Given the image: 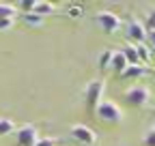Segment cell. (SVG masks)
I'll use <instances>...</instances> for the list:
<instances>
[{"label":"cell","instance_id":"cell-14","mask_svg":"<svg viewBox=\"0 0 155 146\" xmlns=\"http://www.w3.org/2000/svg\"><path fill=\"white\" fill-rule=\"evenodd\" d=\"M112 54H114V49H104V52L99 54V58H97V67H99V71L110 69V65H112Z\"/></svg>","mask_w":155,"mask_h":146},{"label":"cell","instance_id":"cell-22","mask_svg":"<svg viewBox=\"0 0 155 146\" xmlns=\"http://www.w3.org/2000/svg\"><path fill=\"white\" fill-rule=\"evenodd\" d=\"M54 144H56L54 138H39V142H37L35 146H54Z\"/></svg>","mask_w":155,"mask_h":146},{"label":"cell","instance_id":"cell-7","mask_svg":"<svg viewBox=\"0 0 155 146\" xmlns=\"http://www.w3.org/2000/svg\"><path fill=\"white\" fill-rule=\"evenodd\" d=\"M69 135L75 142L84 144V146H93L97 142V133L91 129V127H86V125H73L71 129H69Z\"/></svg>","mask_w":155,"mask_h":146},{"label":"cell","instance_id":"cell-16","mask_svg":"<svg viewBox=\"0 0 155 146\" xmlns=\"http://www.w3.org/2000/svg\"><path fill=\"white\" fill-rule=\"evenodd\" d=\"M15 13H17V9L13 7V5H0V20H5V17H15Z\"/></svg>","mask_w":155,"mask_h":146},{"label":"cell","instance_id":"cell-17","mask_svg":"<svg viewBox=\"0 0 155 146\" xmlns=\"http://www.w3.org/2000/svg\"><path fill=\"white\" fill-rule=\"evenodd\" d=\"M144 28H147V32H153L155 30V9H151L149 13H147V17H144Z\"/></svg>","mask_w":155,"mask_h":146},{"label":"cell","instance_id":"cell-5","mask_svg":"<svg viewBox=\"0 0 155 146\" xmlns=\"http://www.w3.org/2000/svg\"><path fill=\"white\" fill-rule=\"evenodd\" d=\"M125 34L131 43H147L149 39V32L144 28V24L140 20H136V17H129L127 24H125Z\"/></svg>","mask_w":155,"mask_h":146},{"label":"cell","instance_id":"cell-19","mask_svg":"<svg viewBox=\"0 0 155 146\" xmlns=\"http://www.w3.org/2000/svg\"><path fill=\"white\" fill-rule=\"evenodd\" d=\"M67 15L73 17V20H80V17L84 15V9H82L80 5H71V7L67 9Z\"/></svg>","mask_w":155,"mask_h":146},{"label":"cell","instance_id":"cell-2","mask_svg":"<svg viewBox=\"0 0 155 146\" xmlns=\"http://www.w3.org/2000/svg\"><path fill=\"white\" fill-rule=\"evenodd\" d=\"M123 99H125V103L131 105V107H144V105H149V101H151V90H149V86H144V84H134V86H129V88L125 90Z\"/></svg>","mask_w":155,"mask_h":146},{"label":"cell","instance_id":"cell-20","mask_svg":"<svg viewBox=\"0 0 155 146\" xmlns=\"http://www.w3.org/2000/svg\"><path fill=\"white\" fill-rule=\"evenodd\" d=\"M15 26V17H5V20H0V32H7Z\"/></svg>","mask_w":155,"mask_h":146},{"label":"cell","instance_id":"cell-23","mask_svg":"<svg viewBox=\"0 0 155 146\" xmlns=\"http://www.w3.org/2000/svg\"><path fill=\"white\" fill-rule=\"evenodd\" d=\"M147 41H149V47H151V52L155 54V30H153V32H149V39H147Z\"/></svg>","mask_w":155,"mask_h":146},{"label":"cell","instance_id":"cell-8","mask_svg":"<svg viewBox=\"0 0 155 146\" xmlns=\"http://www.w3.org/2000/svg\"><path fill=\"white\" fill-rule=\"evenodd\" d=\"M127 67H129V62H127V58L123 56V52H121V49H114V54H112V65H110V69H112V71L116 73V75H123Z\"/></svg>","mask_w":155,"mask_h":146},{"label":"cell","instance_id":"cell-13","mask_svg":"<svg viewBox=\"0 0 155 146\" xmlns=\"http://www.w3.org/2000/svg\"><path fill=\"white\" fill-rule=\"evenodd\" d=\"M54 11H56V7H54L52 2H45V0H39V2H35V11H32V13H37V15L45 17V15L54 13Z\"/></svg>","mask_w":155,"mask_h":146},{"label":"cell","instance_id":"cell-15","mask_svg":"<svg viewBox=\"0 0 155 146\" xmlns=\"http://www.w3.org/2000/svg\"><path fill=\"white\" fill-rule=\"evenodd\" d=\"M15 129H17V127H15V122L11 118H0V138L15 133Z\"/></svg>","mask_w":155,"mask_h":146},{"label":"cell","instance_id":"cell-9","mask_svg":"<svg viewBox=\"0 0 155 146\" xmlns=\"http://www.w3.org/2000/svg\"><path fill=\"white\" fill-rule=\"evenodd\" d=\"M147 73H149V67H144V65H129L121 78H125V80H140V78L147 75Z\"/></svg>","mask_w":155,"mask_h":146},{"label":"cell","instance_id":"cell-1","mask_svg":"<svg viewBox=\"0 0 155 146\" xmlns=\"http://www.w3.org/2000/svg\"><path fill=\"white\" fill-rule=\"evenodd\" d=\"M93 114L99 118L101 122H108V125H119L123 120V110L116 105L114 101H108V99H104L99 105H97V110Z\"/></svg>","mask_w":155,"mask_h":146},{"label":"cell","instance_id":"cell-4","mask_svg":"<svg viewBox=\"0 0 155 146\" xmlns=\"http://www.w3.org/2000/svg\"><path fill=\"white\" fill-rule=\"evenodd\" d=\"M104 93H106V82L101 80H91L84 88V103L88 110H97V105H99L104 101Z\"/></svg>","mask_w":155,"mask_h":146},{"label":"cell","instance_id":"cell-10","mask_svg":"<svg viewBox=\"0 0 155 146\" xmlns=\"http://www.w3.org/2000/svg\"><path fill=\"white\" fill-rule=\"evenodd\" d=\"M121 52H123V56L127 58L129 65H140V60H138V49H136L134 43H123V45H121Z\"/></svg>","mask_w":155,"mask_h":146},{"label":"cell","instance_id":"cell-6","mask_svg":"<svg viewBox=\"0 0 155 146\" xmlns=\"http://www.w3.org/2000/svg\"><path fill=\"white\" fill-rule=\"evenodd\" d=\"M39 142V131L35 125H22L15 129V144L17 146H35Z\"/></svg>","mask_w":155,"mask_h":146},{"label":"cell","instance_id":"cell-21","mask_svg":"<svg viewBox=\"0 0 155 146\" xmlns=\"http://www.w3.org/2000/svg\"><path fill=\"white\" fill-rule=\"evenodd\" d=\"M17 7L22 9L24 13H32L35 11V0H24V2H19Z\"/></svg>","mask_w":155,"mask_h":146},{"label":"cell","instance_id":"cell-12","mask_svg":"<svg viewBox=\"0 0 155 146\" xmlns=\"http://www.w3.org/2000/svg\"><path fill=\"white\" fill-rule=\"evenodd\" d=\"M19 20H22L26 26H30V28H39L43 24V17L37 15V13H22V15H19Z\"/></svg>","mask_w":155,"mask_h":146},{"label":"cell","instance_id":"cell-18","mask_svg":"<svg viewBox=\"0 0 155 146\" xmlns=\"http://www.w3.org/2000/svg\"><path fill=\"white\" fill-rule=\"evenodd\" d=\"M142 144L144 146H155V127H149L142 135Z\"/></svg>","mask_w":155,"mask_h":146},{"label":"cell","instance_id":"cell-11","mask_svg":"<svg viewBox=\"0 0 155 146\" xmlns=\"http://www.w3.org/2000/svg\"><path fill=\"white\" fill-rule=\"evenodd\" d=\"M134 45H136V49H138V60H140V65L147 67V65L151 62V56H153L149 43H134Z\"/></svg>","mask_w":155,"mask_h":146},{"label":"cell","instance_id":"cell-3","mask_svg":"<svg viewBox=\"0 0 155 146\" xmlns=\"http://www.w3.org/2000/svg\"><path fill=\"white\" fill-rule=\"evenodd\" d=\"M93 20H95V24H97V26H99V30H104L106 34H114V32H119V28L123 26L121 17L116 15L114 11H108V9L97 11Z\"/></svg>","mask_w":155,"mask_h":146}]
</instances>
